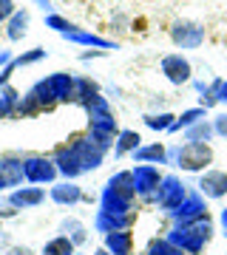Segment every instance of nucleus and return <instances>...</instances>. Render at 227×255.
<instances>
[{"label":"nucleus","instance_id":"nucleus-7","mask_svg":"<svg viewBox=\"0 0 227 255\" xmlns=\"http://www.w3.org/2000/svg\"><path fill=\"white\" fill-rule=\"evenodd\" d=\"M162 184V173L156 164H136L134 167V187L136 196L145 201H156V190Z\"/></svg>","mask_w":227,"mask_h":255},{"label":"nucleus","instance_id":"nucleus-25","mask_svg":"<svg viewBox=\"0 0 227 255\" xmlns=\"http://www.w3.org/2000/svg\"><path fill=\"white\" fill-rule=\"evenodd\" d=\"M100 210H105V213H131V210H134V201L122 199V196L114 193L111 187H102V193H100Z\"/></svg>","mask_w":227,"mask_h":255},{"label":"nucleus","instance_id":"nucleus-22","mask_svg":"<svg viewBox=\"0 0 227 255\" xmlns=\"http://www.w3.org/2000/svg\"><path fill=\"white\" fill-rule=\"evenodd\" d=\"M105 187H111L114 193H119L122 199L134 201L136 199V187H134V170H117V173L111 176Z\"/></svg>","mask_w":227,"mask_h":255},{"label":"nucleus","instance_id":"nucleus-31","mask_svg":"<svg viewBox=\"0 0 227 255\" xmlns=\"http://www.w3.org/2000/svg\"><path fill=\"white\" fill-rule=\"evenodd\" d=\"M208 117V108H202V105H196V108H188L182 117H176V122H173V128L168 130V133H179V130H188L191 125H196V122H202V119Z\"/></svg>","mask_w":227,"mask_h":255},{"label":"nucleus","instance_id":"nucleus-26","mask_svg":"<svg viewBox=\"0 0 227 255\" xmlns=\"http://www.w3.org/2000/svg\"><path fill=\"white\" fill-rule=\"evenodd\" d=\"M139 145H142V136H139L136 130H131V128H122L117 142H114V159H122V156L134 153Z\"/></svg>","mask_w":227,"mask_h":255},{"label":"nucleus","instance_id":"nucleus-18","mask_svg":"<svg viewBox=\"0 0 227 255\" xmlns=\"http://www.w3.org/2000/svg\"><path fill=\"white\" fill-rule=\"evenodd\" d=\"M45 57V48H31V51H23V54H17V57H11V63L0 71V88L3 85H9V80H11V74L17 71V68H23V65H31V63H40Z\"/></svg>","mask_w":227,"mask_h":255},{"label":"nucleus","instance_id":"nucleus-30","mask_svg":"<svg viewBox=\"0 0 227 255\" xmlns=\"http://www.w3.org/2000/svg\"><path fill=\"white\" fill-rule=\"evenodd\" d=\"M60 233L71 238L74 247H82L85 241H88V227H85L80 219H63V224H60Z\"/></svg>","mask_w":227,"mask_h":255},{"label":"nucleus","instance_id":"nucleus-17","mask_svg":"<svg viewBox=\"0 0 227 255\" xmlns=\"http://www.w3.org/2000/svg\"><path fill=\"white\" fill-rule=\"evenodd\" d=\"M63 40H68V43H77V46L100 48V51H111V48H117V43H114V40H105V37L94 34V31H88V28H74V31L63 34Z\"/></svg>","mask_w":227,"mask_h":255},{"label":"nucleus","instance_id":"nucleus-5","mask_svg":"<svg viewBox=\"0 0 227 255\" xmlns=\"http://www.w3.org/2000/svg\"><path fill=\"white\" fill-rule=\"evenodd\" d=\"M185 199H188V187L182 184L179 176H173V173L162 176V184H159V190H156V204H159L165 213H173Z\"/></svg>","mask_w":227,"mask_h":255},{"label":"nucleus","instance_id":"nucleus-1","mask_svg":"<svg viewBox=\"0 0 227 255\" xmlns=\"http://www.w3.org/2000/svg\"><path fill=\"white\" fill-rule=\"evenodd\" d=\"M168 164L179 167L185 173H205L213 164V147L210 142H185L168 150Z\"/></svg>","mask_w":227,"mask_h":255},{"label":"nucleus","instance_id":"nucleus-37","mask_svg":"<svg viewBox=\"0 0 227 255\" xmlns=\"http://www.w3.org/2000/svg\"><path fill=\"white\" fill-rule=\"evenodd\" d=\"M213 130H216V136L227 139V114H219V117L213 119Z\"/></svg>","mask_w":227,"mask_h":255},{"label":"nucleus","instance_id":"nucleus-4","mask_svg":"<svg viewBox=\"0 0 227 255\" xmlns=\"http://www.w3.org/2000/svg\"><path fill=\"white\" fill-rule=\"evenodd\" d=\"M23 170H26V182L28 184H57L60 173L51 156L43 153H26L23 156Z\"/></svg>","mask_w":227,"mask_h":255},{"label":"nucleus","instance_id":"nucleus-23","mask_svg":"<svg viewBox=\"0 0 227 255\" xmlns=\"http://www.w3.org/2000/svg\"><path fill=\"white\" fill-rule=\"evenodd\" d=\"M74 77H77V74H71V71L48 74V82H51V88H54V94H57L60 102H71L74 100Z\"/></svg>","mask_w":227,"mask_h":255},{"label":"nucleus","instance_id":"nucleus-6","mask_svg":"<svg viewBox=\"0 0 227 255\" xmlns=\"http://www.w3.org/2000/svg\"><path fill=\"white\" fill-rule=\"evenodd\" d=\"M171 40L176 48H185V51H193L205 43V28L193 20H176L171 26Z\"/></svg>","mask_w":227,"mask_h":255},{"label":"nucleus","instance_id":"nucleus-27","mask_svg":"<svg viewBox=\"0 0 227 255\" xmlns=\"http://www.w3.org/2000/svg\"><path fill=\"white\" fill-rule=\"evenodd\" d=\"M216 102H227V80H222V77H216V80L208 85V91L199 97L202 108H213Z\"/></svg>","mask_w":227,"mask_h":255},{"label":"nucleus","instance_id":"nucleus-20","mask_svg":"<svg viewBox=\"0 0 227 255\" xmlns=\"http://www.w3.org/2000/svg\"><path fill=\"white\" fill-rule=\"evenodd\" d=\"M131 156H134L136 164H168V147H165L162 142H154V145H139Z\"/></svg>","mask_w":227,"mask_h":255},{"label":"nucleus","instance_id":"nucleus-28","mask_svg":"<svg viewBox=\"0 0 227 255\" xmlns=\"http://www.w3.org/2000/svg\"><path fill=\"white\" fill-rule=\"evenodd\" d=\"M23 94H17L11 85L0 88V119H17V102Z\"/></svg>","mask_w":227,"mask_h":255},{"label":"nucleus","instance_id":"nucleus-3","mask_svg":"<svg viewBox=\"0 0 227 255\" xmlns=\"http://www.w3.org/2000/svg\"><path fill=\"white\" fill-rule=\"evenodd\" d=\"M68 145H71V150L77 153V159H80L82 164V173H91V170H97L102 162H105V156H108V150L97 142V139L91 136L88 130L85 133H74V136L65 139Z\"/></svg>","mask_w":227,"mask_h":255},{"label":"nucleus","instance_id":"nucleus-2","mask_svg":"<svg viewBox=\"0 0 227 255\" xmlns=\"http://www.w3.org/2000/svg\"><path fill=\"white\" fill-rule=\"evenodd\" d=\"M168 238H171L185 255H199L202 250L210 244V238H213V221L205 216V219L191 221V224H176V227L168 233Z\"/></svg>","mask_w":227,"mask_h":255},{"label":"nucleus","instance_id":"nucleus-9","mask_svg":"<svg viewBox=\"0 0 227 255\" xmlns=\"http://www.w3.org/2000/svg\"><path fill=\"white\" fill-rule=\"evenodd\" d=\"M119 130H122V128L117 125V117H114V114H105V117H91L88 119V133L97 139L105 150H114V142H117Z\"/></svg>","mask_w":227,"mask_h":255},{"label":"nucleus","instance_id":"nucleus-42","mask_svg":"<svg viewBox=\"0 0 227 255\" xmlns=\"http://www.w3.org/2000/svg\"><path fill=\"white\" fill-rule=\"evenodd\" d=\"M94 57H102V51H85V54H82V60H94Z\"/></svg>","mask_w":227,"mask_h":255},{"label":"nucleus","instance_id":"nucleus-33","mask_svg":"<svg viewBox=\"0 0 227 255\" xmlns=\"http://www.w3.org/2000/svg\"><path fill=\"white\" fill-rule=\"evenodd\" d=\"M145 255H185V253L165 236V238H151L145 247Z\"/></svg>","mask_w":227,"mask_h":255},{"label":"nucleus","instance_id":"nucleus-45","mask_svg":"<svg viewBox=\"0 0 227 255\" xmlns=\"http://www.w3.org/2000/svg\"><path fill=\"white\" fill-rule=\"evenodd\" d=\"M77 255H85V253H77Z\"/></svg>","mask_w":227,"mask_h":255},{"label":"nucleus","instance_id":"nucleus-34","mask_svg":"<svg viewBox=\"0 0 227 255\" xmlns=\"http://www.w3.org/2000/svg\"><path fill=\"white\" fill-rule=\"evenodd\" d=\"M173 122H176V117L173 114H168V111H162V114H145V125L151 128V130H171Z\"/></svg>","mask_w":227,"mask_h":255},{"label":"nucleus","instance_id":"nucleus-11","mask_svg":"<svg viewBox=\"0 0 227 255\" xmlns=\"http://www.w3.org/2000/svg\"><path fill=\"white\" fill-rule=\"evenodd\" d=\"M159 68H162L165 80L171 82V85H185V82H191V77H193L191 60L182 57V54H165Z\"/></svg>","mask_w":227,"mask_h":255},{"label":"nucleus","instance_id":"nucleus-43","mask_svg":"<svg viewBox=\"0 0 227 255\" xmlns=\"http://www.w3.org/2000/svg\"><path fill=\"white\" fill-rule=\"evenodd\" d=\"M91 255H111V253H108V250H105V247H100V250H94V253H91Z\"/></svg>","mask_w":227,"mask_h":255},{"label":"nucleus","instance_id":"nucleus-14","mask_svg":"<svg viewBox=\"0 0 227 255\" xmlns=\"http://www.w3.org/2000/svg\"><path fill=\"white\" fill-rule=\"evenodd\" d=\"M45 201V190L40 184H28V187H14V190L6 196V204H11L14 210H31L40 207Z\"/></svg>","mask_w":227,"mask_h":255},{"label":"nucleus","instance_id":"nucleus-36","mask_svg":"<svg viewBox=\"0 0 227 255\" xmlns=\"http://www.w3.org/2000/svg\"><path fill=\"white\" fill-rule=\"evenodd\" d=\"M17 11L14 0H0V23H9V17Z\"/></svg>","mask_w":227,"mask_h":255},{"label":"nucleus","instance_id":"nucleus-41","mask_svg":"<svg viewBox=\"0 0 227 255\" xmlns=\"http://www.w3.org/2000/svg\"><path fill=\"white\" fill-rule=\"evenodd\" d=\"M219 224H222V230H225V236H227V207L222 210V216H219Z\"/></svg>","mask_w":227,"mask_h":255},{"label":"nucleus","instance_id":"nucleus-21","mask_svg":"<svg viewBox=\"0 0 227 255\" xmlns=\"http://www.w3.org/2000/svg\"><path fill=\"white\" fill-rule=\"evenodd\" d=\"M102 247L111 255H134V236H131V230H119V233L102 238Z\"/></svg>","mask_w":227,"mask_h":255},{"label":"nucleus","instance_id":"nucleus-40","mask_svg":"<svg viewBox=\"0 0 227 255\" xmlns=\"http://www.w3.org/2000/svg\"><path fill=\"white\" fill-rule=\"evenodd\" d=\"M11 57H14L11 51H0V71H3V68H6V65L11 63Z\"/></svg>","mask_w":227,"mask_h":255},{"label":"nucleus","instance_id":"nucleus-24","mask_svg":"<svg viewBox=\"0 0 227 255\" xmlns=\"http://www.w3.org/2000/svg\"><path fill=\"white\" fill-rule=\"evenodd\" d=\"M28 23H31V14H28V9H17V11L9 17V23H6V40H11V43L23 40V37L28 34Z\"/></svg>","mask_w":227,"mask_h":255},{"label":"nucleus","instance_id":"nucleus-10","mask_svg":"<svg viewBox=\"0 0 227 255\" xmlns=\"http://www.w3.org/2000/svg\"><path fill=\"white\" fill-rule=\"evenodd\" d=\"M51 159H54V164H57V173L63 176V179H68V182H77L80 176H85L82 173L80 159H77V153L71 150L68 142H60V145L51 150Z\"/></svg>","mask_w":227,"mask_h":255},{"label":"nucleus","instance_id":"nucleus-15","mask_svg":"<svg viewBox=\"0 0 227 255\" xmlns=\"http://www.w3.org/2000/svg\"><path fill=\"white\" fill-rule=\"evenodd\" d=\"M199 193L205 199H225L227 196V173L225 170H205L199 176Z\"/></svg>","mask_w":227,"mask_h":255},{"label":"nucleus","instance_id":"nucleus-38","mask_svg":"<svg viewBox=\"0 0 227 255\" xmlns=\"http://www.w3.org/2000/svg\"><path fill=\"white\" fill-rule=\"evenodd\" d=\"M3 255H34V250H31V247H26V244H14V247H9Z\"/></svg>","mask_w":227,"mask_h":255},{"label":"nucleus","instance_id":"nucleus-35","mask_svg":"<svg viewBox=\"0 0 227 255\" xmlns=\"http://www.w3.org/2000/svg\"><path fill=\"white\" fill-rule=\"evenodd\" d=\"M45 26L48 28H54V31H60V34H68V31H74V28H80V26H74L71 20H65L63 14H45Z\"/></svg>","mask_w":227,"mask_h":255},{"label":"nucleus","instance_id":"nucleus-32","mask_svg":"<svg viewBox=\"0 0 227 255\" xmlns=\"http://www.w3.org/2000/svg\"><path fill=\"white\" fill-rule=\"evenodd\" d=\"M213 136H216V130H213V122H208V119H202V122H196L185 130L188 142H210Z\"/></svg>","mask_w":227,"mask_h":255},{"label":"nucleus","instance_id":"nucleus-29","mask_svg":"<svg viewBox=\"0 0 227 255\" xmlns=\"http://www.w3.org/2000/svg\"><path fill=\"white\" fill-rule=\"evenodd\" d=\"M40 255H77V247H74V241L68 236H54L48 238L43 244V250H40Z\"/></svg>","mask_w":227,"mask_h":255},{"label":"nucleus","instance_id":"nucleus-46","mask_svg":"<svg viewBox=\"0 0 227 255\" xmlns=\"http://www.w3.org/2000/svg\"><path fill=\"white\" fill-rule=\"evenodd\" d=\"M0 224H3V219H0Z\"/></svg>","mask_w":227,"mask_h":255},{"label":"nucleus","instance_id":"nucleus-16","mask_svg":"<svg viewBox=\"0 0 227 255\" xmlns=\"http://www.w3.org/2000/svg\"><path fill=\"white\" fill-rule=\"evenodd\" d=\"M0 176L6 179L9 187H20V184L26 182L23 156H20V153H0Z\"/></svg>","mask_w":227,"mask_h":255},{"label":"nucleus","instance_id":"nucleus-13","mask_svg":"<svg viewBox=\"0 0 227 255\" xmlns=\"http://www.w3.org/2000/svg\"><path fill=\"white\" fill-rule=\"evenodd\" d=\"M48 199L54 201L57 207H77L80 201H85V193H82V187L77 182L63 179V182H57L48 187Z\"/></svg>","mask_w":227,"mask_h":255},{"label":"nucleus","instance_id":"nucleus-44","mask_svg":"<svg viewBox=\"0 0 227 255\" xmlns=\"http://www.w3.org/2000/svg\"><path fill=\"white\" fill-rule=\"evenodd\" d=\"M6 187H9V184H6V179H3V176H0V193L6 190Z\"/></svg>","mask_w":227,"mask_h":255},{"label":"nucleus","instance_id":"nucleus-8","mask_svg":"<svg viewBox=\"0 0 227 255\" xmlns=\"http://www.w3.org/2000/svg\"><path fill=\"white\" fill-rule=\"evenodd\" d=\"M134 224H136V210H131V213H105V210H97V216H94V230L102 238L111 236V233H119V230H131Z\"/></svg>","mask_w":227,"mask_h":255},{"label":"nucleus","instance_id":"nucleus-12","mask_svg":"<svg viewBox=\"0 0 227 255\" xmlns=\"http://www.w3.org/2000/svg\"><path fill=\"white\" fill-rule=\"evenodd\" d=\"M205 216H208V204H205V196H202L199 190L188 193V199L171 213V219L176 221V224H191V221H199V219H205Z\"/></svg>","mask_w":227,"mask_h":255},{"label":"nucleus","instance_id":"nucleus-39","mask_svg":"<svg viewBox=\"0 0 227 255\" xmlns=\"http://www.w3.org/2000/svg\"><path fill=\"white\" fill-rule=\"evenodd\" d=\"M34 3L45 11V14H54V6H51V0H34Z\"/></svg>","mask_w":227,"mask_h":255},{"label":"nucleus","instance_id":"nucleus-19","mask_svg":"<svg viewBox=\"0 0 227 255\" xmlns=\"http://www.w3.org/2000/svg\"><path fill=\"white\" fill-rule=\"evenodd\" d=\"M100 94V82L91 80V77H82V74H77L74 77V100L71 105H80V108H85L94 97Z\"/></svg>","mask_w":227,"mask_h":255}]
</instances>
